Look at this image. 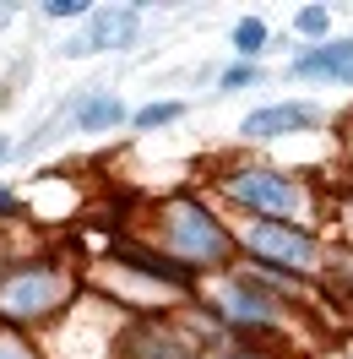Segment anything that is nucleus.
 Returning <instances> with one entry per match:
<instances>
[{
  "instance_id": "nucleus-1",
  "label": "nucleus",
  "mask_w": 353,
  "mask_h": 359,
  "mask_svg": "<svg viewBox=\"0 0 353 359\" xmlns=\"http://www.w3.org/2000/svg\"><path fill=\"white\" fill-rule=\"evenodd\" d=\"M228 191H234V202H244L250 212H266V224H277V218H293L299 212V191L288 185L283 175H266V169H250V175H234L228 180Z\"/></svg>"
},
{
  "instance_id": "nucleus-2",
  "label": "nucleus",
  "mask_w": 353,
  "mask_h": 359,
  "mask_svg": "<svg viewBox=\"0 0 353 359\" xmlns=\"http://www.w3.org/2000/svg\"><path fill=\"white\" fill-rule=\"evenodd\" d=\"M174 250L185 262H223V256H228V234L212 224V212H201L196 202H185L174 212Z\"/></svg>"
},
{
  "instance_id": "nucleus-3",
  "label": "nucleus",
  "mask_w": 353,
  "mask_h": 359,
  "mask_svg": "<svg viewBox=\"0 0 353 359\" xmlns=\"http://www.w3.org/2000/svg\"><path fill=\"white\" fill-rule=\"evenodd\" d=\"M250 250L261 256V262H277V267H293L305 272L310 262H315V245H310V234H299V229L288 224H250Z\"/></svg>"
},
{
  "instance_id": "nucleus-4",
  "label": "nucleus",
  "mask_w": 353,
  "mask_h": 359,
  "mask_svg": "<svg viewBox=\"0 0 353 359\" xmlns=\"http://www.w3.org/2000/svg\"><path fill=\"white\" fill-rule=\"evenodd\" d=\"M55 299H60V278H55V272H39V267L17 272V278L0 289V305L11 316H39V311H49Z\"/></svg>"
},
{
  "instance_id": "nucleus-5",
  "label": "nucleus",
  "mask_w": 353,
  "mask_h": 359,
  "mask_svg": "<svg viewBox=\"0 0 353 359\" xmlns=\"http://www.w3.org/2000/svg\"><path fill=\"white\" fill-rule=\"evenodd\" d=\"M310 120H315V104H272V109H256L244 120V136L266 142V136H283V131H305Z\"/></svg>"
},
{
  "instance_id": "nucleus-6",
  "label": "nucleus",
  "mask_w": 353,
  "mask_h": 359,
  "mask_svg": "<svg viewBox=\"0 0 353 359\" xmlns=\"http://www.w3.org/2000/svg\"><path fill=\"white\" fill-rule=\"evenodd\" d=\"M136 39V11H98V33H92L82 49H125ZM82 49H71V55H82Z\"/></svg>"
},
{
  "instance_id": "nucleus-7",
  "label": "nucleus",
  "mask_w": 353,
  "mask_h": 359,
  "mask_svg": "<svg viewBox=\"0 0 353 359\" xmlns=\"http://www.w3.org/2000/svg\"><path fill=\"white\" fill-rule=\"evenodd\" d=\"M348 66H353V39H342V44H321L315 55H299V60H293L299 76H342Z\"/></svg>"
},
{
  "instance_id": "nucleus-8",
  "label": "nucleus",
  "mask_w": 353,
  "mask_h": 359,
  "mask_svg": "<svg viewBox=\"0 0 353 359\" xmlns=\"http://www.w3.org/2000/svg\"><path fill=\"white\" fill-rule=\"evenodd\" d=\"M114 120H125V104H114V98H92V104H82V131H109Z\"/></svg>"
},
{
  "instance_id": "nucleus-9",
  "label": "nucleus",
  "mask_w": 353,
  "mask_h": 359,
  "mask_svg": "<svg viewBox=\"0 0 353 359\" xmlns=\"http://www.w3.org/2000/svg\"><path fill=\"white\" fill-rule=\"evenodd\" d=\"M234 44H240V49H244V55H256V49H261V44H266V27H261V22H256V17H244V22H240V27H234Z\"/></svg>"
},
{
  "instance_id": "nucleus-10",
  "label": "nucleus",
  "mask_w": 353,
  "mask_h": 359,
  "mask_svg": "<svg viewBox=\"0 0 353 359\" xmlns=\"http://www.w3.org/2000/svg\"><path fill=\"white\" fill-rule=\"evenodd\" d=\"M169 120H179V104H147V109H136V126H169Z\"/></svg>"
},
{
  "instance_id": "nucleus-11",
  "label": "nucleus",
  "mask_w": 353,
  "mask_h": 359,
  "mask_svg": "<svg viewBox=\"0 0 353 359\" xmlns=\"http://www.w3.org/2000/svg\"><path fill=\"white\" fill-rule=\"evenodd\" d=\"M234 311H240V316H256V321H266V316H272V305H266L261 294L240 289V294H234Z\"/></svg>"
},
{
  "instance_id": "nucleus-12",
  "label": "nucleus",
  "mask_w": 353,
  "mask_h": 359,
  "mask_svg": "<svg viewBox=\"0 0 353 359\" xmlns=\"http://www.w3.org/2000/svg\"><path fill=\"white\" fill-rule=\"evenodd\" d=\"M299 33H305V39H321V33H326V11H321V6H305V11H299Z\"/></svg>"
},
{
  "instance_id": "nucleus-13",
  "label": "nucleus",
  "mask_w": 353,
  "mask_h": 359,
  "mask_svg": "<svg viewBox=\"0 0 353 359\" xmlns=\"http://www.w3.org/2000/svg\"><path fill=\"white\" fill-rule=\"evenodd\" d=\"M250 82H261V66H234L228 76H223V88L234 93V88H250Z\"/></svg>"
},
{
  "instance_id": "nucleus-14",
  "label": "nucleus",
  "mask_w": 353,
  "mask_h": 359,
  "mask_svg": "<svg viewBox=\"0 0 353 359\" xmlns=\"http://www.w3.org/2000/svg\"><path fill=\"white\" fill-rule=\"evenodd\" d=\"M76 11H82L76 0H55V6H49V17H76Z\"/></svg>"
},
{
  "instance_id": "nucleus-15",
  "label": "nucleus",
  "mask_w": 353,
  "mask_h": 359,
  "mask_svg": "<svg viewBox=\"0 0 353 359\" xmlns=\"http://www.w3.org/2000/svg\"><path fill=\"white\" fill-rule=\"evenodd\" d=\"M0 359H27V354L17 348V343H0Z\"/></svg>"
},
{
  "instance_id": "nucleus-16",
  "label": "nucleus",
  "mask_w": 353,
  "mask_h": 359,
  "mask_svg": "<svg viewBox=\"0 0 353 359\" xmlns=\"http://www.w3.org/2000/svg\"><path fill=\"white\" fill-rule=\"evenodd\" d=\"M0 207H11V196H6V191H0Z\"/></svg>"
},
{
  "instance_id": "nucleus-17",
  "label": "nucleus",
  "mask_w": 353,
  "mask_h": 359,
  "mask_svg": "<svg viewBox=\"0 0 353 359\" xmlns=\"http://www.w3.org/2000/svg\"><path fill=\"white\" fill-rule=\"evenodd\" d=\"M0 153H6V142H0Z\"/></svg>"
}]
</instances>
